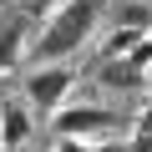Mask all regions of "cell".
<instances>
[{
  "label": "cell",
  "instance_id": "277c9868",
  "mask_svg": "<svg viewBox=\"0 0 152 152\" xmlns=\"http://www.w3.org/2000/svg\"><path fill=\"white\" fill-rule=\"evenodd\" d=\"M112 31L102 36V61L107 56H122L132 46H142L152 36V0H117V10H112Z\"/></svg>",
  "mask_w": 152,
  "mask_h": 152
},
{
  "label": "cell",
  "instance_id": "30bf717a",
  "mask_svg": "<svg viewBox=\"0 0 152 152\" xmlns=\"http://www.w3.org/2000/svg\"><path fill=\"white\" fill-rule=\"evenodd\" d=\"M147 107H152V86H147Z\"/></svg>",
  "mask_w": 152,
  "mask_h": 152
},
{
  "label": "cell",
  "instance_id": "9c48e42d",
  "mask_svg": "<svg viewBox=\"0 0 152 152\" xmlns=\"http://www.w3.org/2000/svg\"><path fill=\"white\" fill-rule=\"evenodd\" d=\"M56 5H61V0H20V15H26V20H46Z\"/></svg>",
  "mask_w": 152,
  "mask_h": 152
},
{
  "label": "cell",
  "instance_id": "6da1fadb",
  "mask_svg": "<svg viewBox=\"0 0 152 152\" xmlns=\"http://www.w3.org/2000/svg\"><path fill=\"white\" fill-rule=\"evenodd\" d=\"M107 15V0H61V5L46 15L41 36L26 46V56H41V61H66L76 51H86L96 26Z\"/></svg>",
  "mask_w": 152,
  "mask_h": 152
},
{
  "label": "cell",
  "instance_id": "8992f818",
  "mask_svg": "<svg viewBox=\"0 0 152 152\" xmlns=\"http://www.w3.org/2000/svg\"><path fill=\"white\" fill-rule=\"evenodd\" d=\"M26 56V15L15 20H0V76H5L15 61Z\"/></svg>",
  "mask_w": 152,
  "mask_h": 152
},
{
  "label": "cell",
  "instance_id": "3957f363",
  "mask_svg": "<svg viewBox=\"0 0 152 152\" xmlns=\"http://www.w3.org/2000/svg\"><path fill=\"white\" fill-rule=\"evenodd\" d=\"M71 86H76V66H66V61H41V66L26 71V102H31V112L51 117L56 107H66Z\"/></svg>",
  "mask_w": 152,
  "mask_h": 152
},
{
  "label": "cell",
  "instance_id": "5b68a950",
  "mask_svg": "<svg viewBox=\"0 0 152 152\" xmlns=\"http://www.w3.org/2000/svg\"><path fill=\"white\" fill-rule=\"evenodd\" d=\"M31 142V102H5L0 107V147L20 152Z\"/></svg>",
  "mask_w": 152,
  "mask_h": 152
},
{
  "label": "cell",
  "instance_id": "8fae6325",
  "mask_svg": "<svg viewBox=\"0 0 152 152\" xmlns=\"http://www.w3.org/2000/svg\"><path fill=\"white\" fill-rule=\"evenodd\" d=\"M0 152H5V147H0Z\"/></svg>",
  "mask_w": 152,
  "mask_h": 152
},
{
  "label": "cell",
  "instance_id": "ba28073f",
  "mask_svg": "<svg viewBox=\"0 0 152 152\" xmlns=\"http://www.w3.org/2000/svg\"><path fill=\"white\" fill-rule=\"evenodd\" d=\"M51 152H127V142H81V137H56V147Z\"/></svg>",
  "mask_w": 152,
  "mask_h": 152
},
{
  "label": "cell",
  "instance_id": "52a82bcc",
  "mask_svg": "<svg viewBox=\"0 0 152 152\" xmlns=\"http://www.w3.org/2000/svg\"><path fill=\"white\" fill-rule=\"evenodd\" d=\"M127 152H152V107L142 102V112L132 117V142H127Z\"/></svg>",
  "mask_w": 152,
  "mask_h": 152
},
{
  "label": "cell",
  "instance_id": "7a4b0ae2",
  "mask_svg": "<svg viewBox=\"0 0 152 152\" xmlns=\"http://www.w3.org/2000/svg\"><path fill=\"white\" fill-rule=\"evenodd\" d=\"M127 127V117L122 112H112V107H56L51 112V132L56 137H81V142H112L117 132Z\"/></svg>",
  "mask_w": 152,
  "mask_h": 152
}]
</instances>
